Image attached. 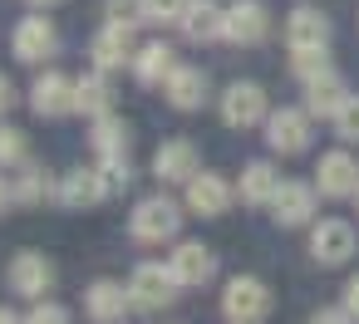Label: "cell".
Segmentation results:
<instances>
[{
    "instance_id": "1",
    "label": "cell",
    "mask_w": 359,
    "mask_h": 324,
    "mask_svg": "<svg viewBox=\"0 0 359 324\" xmlns=\"http://www.w3.org/2000/svg\"><path fill=\"white\" fill-rule=\"evenodd\" d=\"M222 309H226L231 324H256V319H266V314H271V290H266V280L236 275V280L222 290Z\"/></svg>"
},
{
    "instance_id": "2",
    "label": "cell",
    "mask_w": 359,
    "mask_h": 324,
    "mask_svg": "<svg viewBox=\"0 0 359 324\" xmlns=\"http://www.w3.org/2000/svg\"><path fill=\"white\" fill-rule=\"evenodd\" d=\"M222 118H226V128H256V123H266V118H271V113H266V89L251 84V79L231 84V89L222 94Z\"/></svg>"
},
{
    "instance_id": "3",
    "label": "cell",
    "mask_w": 359,
    "mask_h": 324,
    "mask_svg": "<svg viewBox=\"0 0 359 324\" xmlns=\"http://www.w3.org/2000/svg\"><path fill=\"white\" fill-rule=\"evenodd\" d=\"M177 226H182V211L168 197H143L133 206V236L138 241H172Z\"/></svg>"
},
{
    "instance_id": "4",
    "label": "cell",
    "mask_w": 359,
    "mask_h": 324,
    "mask_svg": "<svg viewBox=\"0 0 359 324\" xmlns=\"http://www.w3.org/2000/svg\"><path fill=\"white\" fill-rule=\"evenodd\" d=\"M285 45H290V55H325L330 20L320 10H310V6H295L290 20H285Z\"/></svg>"
},
{
    "instance_id": "5",
    "label": "cell",
    "mask_w": 359,
    "mask_h": 324,
    "mask_svg": "<svg viewBox=\"0 0 359 324\" xmlns=\"http://www.w3.org/2000/svg\"><path fill=\"white\" fill-rule=\"evenodd\" d=\"M266 143H271V153H305L310 148V113L305 108H276L271 118H266Z\"/></svg>"
},
{
    "instance_id": "6",
    "label": "cell",
    "mask_w": 359,
    "mask_h": 324,
    "mask_svg": "<svg viewBox=\"0 0 359 324\" xmlns=\"http://www.w3.org/2000/svg\"><path fill=\"white\" fill-rule=\"evenodd\" d=\"M128 300H133L138 309H163V304H172V300H177L172 270H163V265H138L133 280H128Z\"/></svg>"
},
{
    "instance_id": "7",
    "label": "cell",
    "mask_w": 359,
    "mask_h": 324,
    "mask_svg": "<svg viewBox=\"0 0 359 324\" xmlns=\"http://www.w3.org/2000/svg\"><path fill=\"white\" fill-rule=\"evenodd\" d=\"M55 45H60V35H55V25L45 15H25L15 25V35H11V50H15L20 64H40L45 55H55Z\"/></svg>"
},
{
    "instance_id": "8",
    "label": "cell",
    "mask_w": 359,
    "mask_h": 324,
    "mask_svg": "<svg viewBox=\"0 0 359 324\" xmlns=\"http://www.w3.org/2000/svg\"><path fill=\"white\" fill-rule=\"evenodd\" d=\"M114 187L104 182V172L99 167H69L65 177H60V187H55V197L69 206V211H79V206H94V202H104Z\"/></svg>"
},
{
    "instance_id": "9",
    "label": "cell",
    "mask_w": 359,
    "mask_h": 324,
    "mask_svg": "<svg viewBox=\"0 0 359 324\" xmlns=\"http://www.w3.org/2000/svg\"><path fill=\"white\" fill-rule=\"evenodd\" d=\"M266 30H271V15H266L261 0H236V6H226V30H222V40H231V45H261Z\"/></svg>"
},
{
    "instance_id": "10",
    "label": "cell",
    "mask_w": 359,
    "mask_h": 324,
    "mask_svg": "<svg viewBox=\"0 0 359 324\" xmlns=\"http://www.w3.org/2000/svg\"><path fill=\"white\" fill-rule=\"evenodd\" d=\"M50 285H55V265H50V255H40V251H20V255L11 260V290H15V295L40 300Z\"/></svg>"
},
{
    "instance_id": "11",
    "label": "cell",
    "mask_w": 359,
    "mask_h": 324,
    "mask_svg": "<svg viewBox=\"0 0 359 324\" xmlns=\"http://www.w3.org/2000/svg\"><path fill=\"white\" fill-rule=\"evenodd\" d=\"M30 108L40 113V118H65V113H74V79H65V74H40L35 79V89H30Z\"/></svg>"
},
{
    "instance_id": "12",
    "label": "cell",
    "mask_w": 359,
    "mask_h": 324,
    "mask_svg": "<svg viewBox=\"0 0 359 324\" xmlns=\"http://www.w3.org/2000/svg\"><path fill=\"white\" fill-rule=\"evenodd\" d=\"M315 187H320L325 197H349V192H359V162H354L344 148L325 153L320 167H315Z\"/></svg>"
},
{
    "instance_id": "13",
    "label": "cell",
    "mask_w": 359,
    "mask_h": 324,
    "mask_svg": "<svg viewBox=\"0 0 359 324\" xmlns=\"http://www.w3.org/2000/svg\"><path fill=\"white\" fill-rule=\"evenodd\" d=\"M89 55H94V69L99 74H109V69H118V64H133V30L128 25H104L99 35H94V45H89Z\"/></svg>"
},
{
    "instance_id": "14",
    "label": "cell",
    "mask_w": 359,
    "mask_h": 324,
    "mask_svg": "<svg viewBox=\"0 0 359 324\" xmlns=\"http://www.w3.org/2000/svg\"><path fill=\"white\" fill-rule=\"evenodd\" d=\"M310 251H315V260L320 265H344L349 255H354V226L349 221H320L315 226V236H310Z\"/></svg>"
},
{
    "instance_id": "15",
    "label": "cell",
    "mask_w": 359,
    "mask_h": 324,
    "mask_svg": "<svg viewBox=\"0 0 359 324\" xmlns=\"http://www.w3.org/2000/svg\"><path fill=\"white\" fill-rule=\"evenodd\" d=\"M168 270H172L177 285H207V280L217 275V255H212L202 241H182V246L172 251Z\"/></svg>"
},
{
    "instance_id": "16",
    "label": "cell",
    "mask_w": 359,
    "mask_h": 324,
    "mask_svg": "<svg viewBox=\"0 0 359 324\" xmlns=\"http://www.w3.org/2000/svg\"><path fill=\"white\" fill-rule=\"evenodd\" d=\"M163 94H168V104H172V108L192 113V108H202V99H207V74H202L197 64H177V69L168 74Z\"/></svg>"
},
{
    "instance_id": "17",
    "label": "cell",
    "mask_w": 359,
    "mask_h": 324,
    "mask_svg": "<svg viewBox=\"0 0 359 324\" xmlns=\"http://www.w3.org/2000/svg\"><path fill=\"white\" fill-rule=\"evenodd\" d=\"M153 172H158L163 182H192V177H197V148H192L187 138L163 143V148L153 153Z\"/></svg>"
},
{
    "instance_id": "18",
    "label": "cell",
    "mask_w": 359,
    "mask_h": 324,
    "mask_svg": "<svg viewBox=\"0 0 359 324\" xmlns=\"http://www.w3.org/2000/svg\"><path fill=\"white\" fill-rule=\"evenodd\" d=\"M128 304H133V300H128V285H118V280H94V285L84 290V309H89V319H99V324L123 319Z\"/></svg>"
},
{
    "instance_id": "19",
    "label": "cell",
    "mask_w": 359,
    "mask_h": 324,
    "mask_svg": "<svg viewBox=\"0 0 359 324\" xmlns=\"http://www.w3.org/2000/svg\"><path fill=\"white\" fill-rule=\"evenodd\" d=\"M344 99H349V89H344V79L334 69H325L320 79L305 84V113H315V118H334L344 108Z\"/></svg>"
},
{
    "instance_id": "20",
    "label": "cell",
    "mask_w": 359,
    "mask_h": 324,
    "mask_svg": "<svg viewBox=\"0 0 359 324\" xmlns=\"http://www.w3.org/2000/svg\"><path fill=\"white\" fill-rule=\"evenodd\" d=\"M187 206H192L197 216H222V211L231 206V187H226L217 172H197V177L187 182Z\"/></svg>"
},
{
    "instance_id": "21",
    "label": "cell",
    "mask_w": 359,
    "mask_h": 324,
    "mask_svg": "<svg viewBox=\"0 0 359 324\" xmlns=\"http://www.w3.org/2000/svg\"><path fill=\"white\" fill-rule=\"evenodd\" d=\"M222 30H226V10L217 6V0H192V6H187V15H182V35H187L192 45L222 40Z\"/></svg>"
},
{
    "instance_id": "22",
    "label": "cell",
    "mask_w": 359,
    "mask_h": 324,
    "mask_svg": "<svg viewBox=\"0 0 359 324\" xmlns=\"http://www.w3.org/2000/svg\"><path fill=\"white\" fill-rule=\"evenodd\" d=\"M310 211H315V192H310L305 182H280V192H276V202H271V216H276L280 226H305Z\"/></svg>"
},
{
    "instance_id": "23",
    "label": "cell",
    "mask_w": 359,
    "mask_h": 324,
    "mask_svg": "<svg viewBox=\"0 0 359 324\" xmlns=\"http://www.w3.org/2000/svg\"><path fill=\"white\" fill-rule=\"evenodd\" d=\"M172 69H177V59H172V45H163V40H148V45L133 55V74H138L143 84H168Z\"/></svg>"
},
{
    "instance_id": "24",
    "label": "cell",
    "mask_w": 359,
    "mask_h": 324,
    "mask_svg": "<svg viewBox=\"0 0 359 324\" xmlns=\"http://www.w3.org/2000/svg\"><path fill=\"white\" fill-rule=\"evenodd\" d=\"M276 192H280V172H276L271 162H246V172H241V202L271 206Z\"/></svg>"
},
{
    "instance_id": "25",
    "label": "cell",
    "mask_w": 359,
    "mask_h": 324,
    "mask_svg": "<svg viewBox=\"0 0 359 324\" xmlns=\"http://www.w3.org/2000/svg\"><path fill=\"white\" fill-rule=\"evenodd\" d=\"M109 104H114V89H109V79L94 69V74H84V79H74V108L79 113H89V118H104L109 113Z\"/></svg>"
},
{
    "instance_id": "26",
    "label": "cell",
    "mask_w": 359,
    "mask_h": 324,
    "mask_svg": "<svg viewBox=\"0 0 359 324\" xmlns=\"http://www.w3.org/2000/svg\"><path fill=\"white\" fill-rule=\"evenodd\" d=\"M89 143H94V153H99V157H123V153H128V123H123V118H114V113H104V118H94Z\"/></svg>"
},
{
    "instance_id": "27",
    "label": "cell",
    "mask_w": 359,
    "mask_h": 324,
    "mask_svg": "<svg viewBox=\"0 0 359 324\" xmlns=\"http://www.w3.org/2000/svg\"><path fill=\"white\" fill-rule=\"evenodd\" d=\"M55 187H50V177L35 167V162H20V177H15V202L20 206H35V202H45Z\"/></svg>"
},
{
    "instance_id": "28",
    "label": "cell",
    "mask_w": 359,
    "mask_h": 324,
    "mask_svg": "<svg viewBox=\"0 0 359 324\" xmlns=\"http://www.w3.org/2000/svg\"><path fill=\"white\" fill-rule=\"evenodd\" d=\"M192 0H143V20L148 25H182Z\"/></svg>"
},
{
    "instance_id": "29",
    "label": "cell",
    "mask_w": 359,
    "mask_h": 324,
    "mask_svg": "<svg viewBox=\"0 0 359 324\" xmlns=\"http://www.w3.org/2000/svg\"><path fill=\"white\" fill-rule=\"evenodd\" d=\"M104 15L109 25H143V0H104Z\"/></svg>"
},
{
    "instance_id": "30",
    "label": "cell",
    "mask_w": 359,
    "mask_h": 324,
    "mask_svg": "<svg viewBox=\"0 0 359 324\" xmlns=\"http://www.w3.org/2000/svg\"><path fill=\"white\" fill-rule=\"evenodd\" d=\"M15 162H25V133L20 128H0V167H15Z\"/></svg>"
},
{
    "instance_id": "31",
    "label": "cell",
    "mask_w": 359,
    "mask_h": 324,
    "mask_svg": "<svg viewBox=\"0 0 359 324\" xmlns=\"http://www.w3.org/2000/svg\"><path fill=\"white\" fill-rule=\"evenodd\" d=\"M334 128H339V138H344V143H359V94H349V99H344V108L334 113Z\"/></svg>"
},
{
    "instance_id": "32",
    "label": "cell",
    "mask_w": 359,
    "mask_h": 324,
    "mask_svg": "<svg viewBox=\"0 0 359 324\" xmlns=\"http://www.w3.org/2000/svg\"><path fill=\"white\" fill-rule=\"evenodd\" d=\"M99 172H104V182H109V187H128V177H133L128 153H123V157H99Z\"/></svg>"
},
{
    "instance_id": "33",
    "label": "cell",
    "mask_w": 359,
    "mask_h": 324,
    "mask_svg": "<svg viewBox=\"0 0 359 324\" xmlns=\"http://www.w3.org/2000/svg\"><path fill=\"white\" fill-rule=\"evenodd\" d=\"M25 324H74V314H69L65 304H50V300H45V304H35V309L25 314Z\"/></svg>"
},
{
    "instance_id": "34",
    "label": "cell",
    "mask_w": 359,
    "mask_h": 324,
    "mask_svg": "<svg viewBox=\"0 0 359 324\" xmlns=\"http://www.w3.org/2000/svg\"><path fill=\"white\" fill-rule=\"evenodd\" d=\"M310 324H354V314H349V309H320Z\"/></svg>"
},
{
    "instance_id": "35",
    "label": "cell",
    "mask_w": 359,
    "mask_h": 324,
    "mask_svg": "<svg viewBox=\"0 0 359 324\" xmlns=\"http://www.w3.org/2000/svg\"><path fill=\"white\" fill-rule=\"evenodd\" d=\"M344 309H349V314L359 319V275H354V280L344 285Z\"/></svg>"
},
{
    "instance_id": "36",
    "label": "cell",
    "mask_w": 359,
    "mask_h": 324,
    "mask_svg": "<svg viewBox=\"0 0 359 324\" xmlns=\"http://www.w3.org/2000/svg\"><path fill=\"white\" fill-rule=\"evenodd\" d=\"M11 104H15V84H11L6 74H0V113H6Z\"/></svg>"
},
{
    "instance_id": "37",
    "label": "cell",
    "mask_w": 359,
    "mask_h": 324,
    "mask_svg": "<svg viewBox=\"0 0 359 324\" xmlns=\"http://www.w3.org/2000/svg\"><path fill=\"white\" fill-rule=\"evenodd\" d=\"M11 202H15V187H11V182H6V177H0V211H6V206H11Z\"/></svg>"
},
{
    "instance_id": "38",
    "label": "cell",
    "mask_w": 359,
    "mask_h": 324,
    "mask_svg": "<svg viewBox=\"0 0 359 324\" xmlns=\"http://www.w3.org/2000/svg\"><path fill=\"white\" fill-rule=\"evenodd\" d=\"M0 324H25V319H20V314H11L6 304H0Z\"/></svg>"
},
{
    "instance_id": "39",
    "label": "cell",
    "mask_w": 359,
    "mask_h": 324,
    "mask_svg": "<svg viewBox=\"0 0 359 324\" xmlns=\"http://www.w3.org/2000/svg\"><path fill=\"white\" fill-rule=\"evenodd\" d=\"M30 6H60V0H30Z\"/></svg>"
},
{
    "instance_id": "40",
    "label": "cell",
    "mask_w": 359,
    "mask_h": 324,
    "mask_svg": "<svg viewBox=\"0 0 359 324\" xmlns=\"http://www.w3.org/2000/svg\"><path fill=\"white\" fill-rule=\"evenodd\" d=\"M354 197H359V192H354Z\"/></svg>"
}]
</instances>
